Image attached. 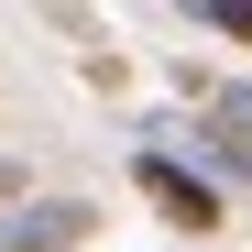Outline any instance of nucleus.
Instances as JSON below:
<instances>
[{
	"mask_svg": "<svg viewBox=\"0 0 252 252\" xmlns=\"http://www.w3.org/2000/svg\"><path fill=\"white\" fill-rule=\"evenodd\" d=\"M132 187H143L176 230H220V187H208L197 164H176V154H132Z\"/></svg>",
	"mask_w": 252,
	"mask_h": 252,
	"instance_id": "obj_1",
	"label": "nucleus"
},
{
	"mask_svg": "<svg viewBox=\"0 0 252 252\" xmlns=\"http://www.w3.org/2000/svg\"><path fill=\"white\" fill-rule=\"evenodd\" d=\"M99 230V197H22L0 220V252H77Z\"/></svg>",
	"mask_w": 252,
	"mask_h": 252,
	"instance_id": "obj_2",
	"label": "nucleus"
},
{
	"mask_svg": "<svg viewBox=\"0 0 252 252\" xmlns=\"http://www.w3.org/2000/svg\"><path fill=\"white\" fill-rule=\"evenodd\" d=\"M197 110H208V132H197V143L220 154L230 176H252V88H208Z\"/></svg>",
	"mask_w": 252,
	"mask_h": 252,
	"instance_id": "obj_3",
	"label": "nucleus"
},
{
	"mask_svg": "<svg viewBox=\"0 0 252 252\" xmlns=\"http://www.w3.org/2000/svg\"><path fill=\"white\" fill-rule=\"evenodd\" d=\"M197 22H208V33H230V44H252V0H208Z\"/></svg>",
	"mask_w": 252,
	"mask_h": 252,
	"instance_id": "obj_4",
	"label": "nucleus"
}]
</instances>
